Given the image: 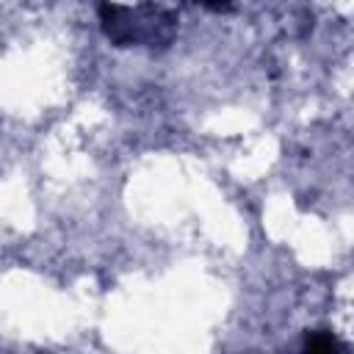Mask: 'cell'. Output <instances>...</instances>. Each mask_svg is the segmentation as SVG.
Here are the masks:
<instances>
[{
    "mask_svg": "<svg viewBox=\"0 0 354 354\" xmlns=\"http://www.w3.org/2000/svg\"><path fill=\"white\" fill-rule=\"evenodd\" d=\"M196 3H202L205 8H213V11H224L232 6V0H196Z\"/></svg>",
    "mask_w": 354,
    "mask_h": 354,
    "instance_id": "7a4b0ae2",
    "label": "cell"
},
{
    "mask_svg": "<svg viewBox=\"0 0 354 354\" xmlns=\"http://www.w3.org/2000/svg\"><path fill=\"white\" fill-rule=\"evenodd\" d=\"M332 348H343L340 340L326 332V329H315V332H307L304 337V351H313V354H321V351H332Z\"/></svg>",
    "mask_w": 354,
    "mask_h": 354,
    "instance_id": "6da1fadb",
    "label": "cell"
}]
</instances>
